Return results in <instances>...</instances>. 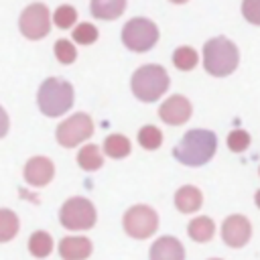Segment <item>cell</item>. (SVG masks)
Instances as JSON below:
<instances>
[{
    "label": "cell",
    "instance_id": "52a82bcc",
    "mask_svg": "<svg viewBox=\"0 0 260 260\" xmlns=\"http://www.w3.org/2000/svg\"><path fill=\"white\" fill-rule=\"evenodd\" d=\"M158 217L146 205H134L124 215V230L132 238H148L156 230Z\"/></svg>",
    "mask_w": 260,
    "mask_h": 260
},
{
    "label": "cell",
    "instance_id": "603a6c76",
    "mask_svg": "<svg viewBox=\"0 0 260 260\" xmlns=\"http://www.w3.org/2000/svg\"><path fill=\"white\" fill-rule=\"evenodd\" d=\"M173 61L179 69H193L197 65V53L191 49V47H179L173 55Z\"/></svg>",
    "mask_w": 260,
    "mask_h": 260
},
{
    "label": "cell",
    "instance_id": "3957f363",
    "mask_svg": "<svg viewBox=\"0 0 260 260\" xmlns=\"http://www.w3.org/2000/svg\"><path fill=\"white\" fill-rule=\"evenodd\" d=\"M37 104L45 116H61L73 104V87L69 81L59 77H49L41 83L37 93Z\"/></svg>",
    "mask_w": 260,
    "mask_h": 260
},
{
    "label": "cell",
    "instance_id": "f1b7e54d",
    "mask_svg": "<svg viewBox=\"0 0 260 260\" xmlns=\"http://www.w3.org/2000/svg\"><path fill=\"white\" fill-rule=\"evenodd\" d=\"M6 132H8V116H6V112H4L2 106H0V138H2Z\"/></svg>",
    "mask_w": 260,
    "mask_h": 260
},
{
    "label": "cell",
    "instance_id": "30bf717a",
    "mask_svg": "<svg viewBox=\"0 0 260 260\" xmlns=\"http://www.w3.org/2000/svg\"><path fill=\"white\" fill-rule=\"evenodd\" d=\"M250 234H252V228H250V221L244 215H230L223 221L221 236H223L225 244L232 246V248L244 246L250 240Z\"/></svg>",
    "mask_w": 260,
    "mask_h": 260
},
{
    "label": "cell",
    "instance_id": "4316f807",
    "mask_svg": "<svg viewBox=\"0 0 260 260\" xmlns=\"http://www.w3.org/2000/svg\"><path fill=\"white\" fill-rule=\"evenodd\" d=\"M248 144H250V136H248V132H244V130H234V132L228 136V146H230L234 152H242Z\"/></svg>",
    "mask_w": 260,
    "mask_h": 260
},
{
    "label": "cell",
    "instance_id": "6da1fadb",
    "mask_svg": "<svg viewBox=\"0 0 260 260\" xmlns=\"http://www.w3.org/2000/svg\"><path fill=\"white\" fill-rule=\"evenodd\" d=\"M215 146H217V138L211 130L195 128V130H189L179 140V144L175 146V158L183 165L199 167L213 156Z\"/></svg>",
    "mask_w": 260,
    "mask_h": 260
},
{
    "label": "cell",
    "instance_id": "44dd1931",
    "mask_svg": "<svg viewBox=\"0 0 260 260\" xmlns=\"http://www.w3.org/2000/svg\"><path fill=\"white\" fill-rule=\"evenodd\" d=\"M77 162H79V167L85 169V171H95V169L102 167L104 160H102V154H100L98 146L87 144V146L81 148V152H79V156H77Z\"/></svg>",
    "mask_w": 260,
    "mask_h": 260
},
{
    "label": "cell",
    "instance_id": "8992f818",
    "mask_svg": "<svg viewBox=\"0 0 260 260\" xmlns=\"http://www.w3.org/2000/svg\"><path fill=\"white\" fill-rule=\"evenodd\" d=\"M59 219L67 230H89L95 223V207L83 197H73L63 203Z\"/></svg>",
    "mask_w": 260,
    "mask_h": 260
},
{
    "label": "cell",
    "instance_id": "d4e9b609",
    "mask_svg": "<svg viewBox=\"0 0 260 260\" xmlns=\"http://www.w3.org/2000/svg\"><path fill=\"white\" fill-rule=\"evenodd\" d=\"M73 39L77 43H81V45H89V43H93L98 39V28L93 24H89V22H83L73 30Z\"/></svg>",
    "mask_w": 260,
    "mask_h": 260
},
{
    "label": "cell",
    "instance_id": "9c48e42d",
    "mask_svg": "<svg viewBox=\"0 0 260 260\" xmlns=\"http://www.w3.org/2000/svg\"><path fill=\"white\" fill-rule=\"evenodd\" d=\"M20 30L28 39H41L49 32V10L45 4H30L20 14Z\"/></svg>",
    "mask_w": 260,
    "mask_h": 260
},
{
    "label": "cell",
    "instance_id": "2e32d148",
    "mask_svg": "<svg viewBox=\"0 0 260 260\" xmlns=\"http://www.w3.org/2000/svg\"><path fill=\"white\" fill-rule=\"evenodd\" d=\"M124 8H126L124 0H108V2L95 0V2H91V12L98 18H118Z\"/></svg>",
    "mask_w": 260,
    "mask_h": 260
},
{
    "label": "cell",
    "instance_id": "ac0fdd59",
    "mask_svg": "<svg viewBox=\"0 0 260 260\" xmlns=\"http://www.w3.org/2000/svg\"><path fill=\"white\" fill-rule=\"evenodd\" d=\"M28 250H30V254L37 256V258L49 256L51 250H53V240H51V236H49L47 232H35V234L30 236V240H28Z\"/></svg>",
    "mask_w": 260,
    "mask_h": 260
},
{
    "label": "cell",
    "instance_id": "5bb4252c",
    "mask_svg": "<svg viewBox=\"0 0 260 260\" xmlns=\"http://www.w3.org/2000/svg\"><path fill=\"white\" fill-rule=\"evenodd\" d=\"M91 252V242L87 238H63L59 244V254L63 260H83Z\"/></svg>",
    "mask_w": 260,
    "mask_h": 260
},
{
    "label": "cell",
    "instance_id": "277c9868",
    "mask_svg": "<svg viewBox=\"0 0 260 260\" xmlns=\"http://www.w3.org/2000/svg\"><path fill=\"white\" fill-rule=\"evenodd\" d=\"M169 87V75L160 65H144L132 75V91L142 102L158 100Z\"/></svg>",
    "mask_w": 260,
    "mask_h": 260
},
{
    "label": "cell",
    "instance_id": "83f0119b",
    "mask_svg": "<svg viewBox=\"0 0 260 260\" xmlns=\"http://www.w3.org/2000/svg\"><path fill=\"white\" fill-rule=\"evenodd\" d=\"M242 10H244V16L250 22L260 24V0H246L242 4Z\"/></svg>",
    "mask_w": 260,
    "mask_h": 260
},
{
    "label": "cell",
    "instance_id": "4fadbf2b",
    "mask_svg": "<svg viewBox=\"0 0 260 260\" xmlns=\"http://www.w3.org/2000/svg\"><path fill=\"white\" fill-rule=\"evenodd\" d=\"M185 252L177 238L162 236L150 248V260H183Z\"/></svg>",
    "mask_w": 260,
    "mask_h": 260
},
{
    "label": "cell",
    "instance_id": "ffe728a7",
    "mask_svg": "<svg viewBox=\"0 0 260 260\" xmlns=\"http://www.w3.org/2000/svg\"><path fill=\"white\" fill-rule=\"evenodd\" d=\"M18 232V217L10 209H0V242H8Z\"/></svg>",
    "mask_w": 260,
    "mask_h": 260
},
{
    "label": "cell",
    "instance_id": "f546056e",
    "mask_svg": "<svg viewBox=\"0 0 260 260\" xmlns=\"http://www.w3.org/2000/svg\"><path fill=\"white\" fill-rule=\"evenodd\" d=\"M256 205H258V207H260V191H258V193H256Z\"/></svg>",
    "mask_w": 260,
    "mask_h": 260
},
{
    "label": "cell",
    "instance_id": "9a60e30c",
    "mask_svg": "<svg viewBox=\"0 0 260 260\" xmlns=\"http://www.w3.org/2000/svg\"><path fill=\"white\" fill-rule=\"evenodd\" d=\"M201 191L197 187H181L175 195V205L183 211V213H191V211H197L201 207Z\"/></svg>",
    "mask_w": 260,
    "mask_h": 260
},
{
    "label": "cell",
    "instance_id": "7402d4cb",
    "mask_svg": "<svg viewBox=\"0 0 260 260\" xmlns=\"http://www.w3.org/2000/svg\"><path fill=\"white\" fill-rule=\"evenodd\" d=\"M138 142H140L144 148L154 150V148L160 146V142H162V134H160V130H158L156 126H144V128L138 132Z\"/></svg>",
    "mask_w": 260,
    "mask_h": 260
},
{
    "label": "cell",
    "instance_id": "7c38bea8",
    "mask_svg": "<svg viewBox=\"0 0 260 260\" xmlns=\"http://www.w3.org/2000/svg\"><path fill=\"white\" fill-rule=\"evenodd\" d=\"M24 179H26V183H30L35 187L47 185L53 179V162L47 156L30 158L24 167Z\"/></svg>",
    "mask_w": 260,
    "mask_h": 260
},
{
    "label": "cell",
    "instance_id": "cb8c5ba5",
    "mask_svg": "<svg viewBox=\"0 0 260 260\" xmlns=\"http://www.w3.org/2000/svg\"><path fill=\"white\" fill-rule=\"evenodd\" d=\"M55 24L57 26H61V28H69L73 22H75V18H77V12H75V8H71V6H59L57 10H55Z\"/></svg>",
    "mask_w": 260,
    "mask_h": 260
},
{
    "label": "cell",
    "instance_id": "7a4b0ae2",
    "mask_svg": "<svg viewBox=\"0 0 260 260\" xmlns=\"http://www.w3.org/2000/svg\"><path fill=\"white\" fill-rule=\"evenodd\" d=\"M238 61H240L238 47L225 37H215L207 41L203 47V65L207 73L215 77L230 75L238 67Z\"/></svg>",
    "mask_w": 260,
    "mask_h": 260
},
{
    "label": "cell",
    "instance_id": "ba28073f",
    "mask_svg": "<svg viewBox=\"0 0 260 260\" xmlns=\"http://www.w3.org/2000/svg\"><path fill=\"white\" fill-rule=\"evenodd\" d=\"M93 132V122L89 120L87 114H75L67 118L63 124L57 128V140L63 146H75L77 142L85 140Z\"/></svg>",
    "mask_w": 260,
    "mask_h": 260
},
{
    "label": "cell",
    "instance_id": "8fae6325",
    "mask_svg": "<svg viewBox=\"0 0 260 260\" xmlns=\"http://www.w3.org/2000/svg\"><path fill=\"white\" fill-rule=\"evenodd\" d=\"M158 114L167 124H183L191 116V104L183 95H173L160 106Z\"/></svg>",
    "mask_w": 260,
    "mask_h": 260
},
{
    "label": "cell",
    "instance_id": "5b68a950",
    "mask_svg": "<svg viewBox=\"0 0 260 260\" xmlns=\"http://www.w3.org/2000/svg\"><path fill=\"white\" fill-rule=\"evenodd\" d=\"M122 41L130 51H148L158 41V28L148 18H132L122 28Z\"/></svg>",
    "mask_w": 260,
    "mask_h": 260
},
{
    "label": "cell",
    "instance_id": "e0dca14e",
    "mask_svg": "<svg viewBox=\"0 0 260 260\" xmlns=\"http://www.w3.org/2000/svg\"><path fill=\"white\" fill-rule=\"evenodd\" d=\"M213 232H215V225H213V221L209 219V217H195L191 223H189V236L195 240V242H207V240H211V236H213Z\"/></svg>",
    "mask_w": 260,
    "mask_h": 260
},
{
    "label": "cell",
    "instance_id": "d6986e66",
    "mask_svg": "<svg viewBox=\"0 0 260 260\" xmlns=\"http://www.w3.org/2000/svg\"><path fill=\"white\" fill-rule=\"evenodd\" d=\"M104 150L108 156L112 158H122L130 152V140L126 136H120V134H112L106 138L104 142Z\"/></svg>",
    "mask_w": 260,
    "mask_h": 260
},
{
    "label": "cell",
    "instance_id": "484cf974",
    "mask_svg": "<svg viewBox=\"0 0 260 260\" xmlns=\"http://www.w3.org/2000/svg\"><path fill=\"white\" fill-rule=\"evenodd\" d=\"M55 55H57V59H59L61 63H73V59H75V49H73V45H71L69 41L61 39V41L55 43Z\"/></svg>",
    "mask_w": 260,
    "mask_h": 260
}]
</instances>
